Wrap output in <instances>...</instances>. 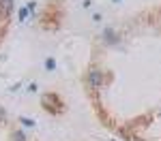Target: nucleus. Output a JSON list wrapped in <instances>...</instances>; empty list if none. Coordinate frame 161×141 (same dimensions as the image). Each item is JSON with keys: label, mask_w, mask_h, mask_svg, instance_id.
<instances>
[{"label": "nucleus", "mask_w": 161, "mask_h": 141, "mask_svg": "<svg viewBox=\"0 0 161 141\" xmlns=\"http://www.w3.org/2000/svg\"><path fill=\"white\" fill-rule=\"evenodd\" d=\"M41 105H43V109H45V111H52V113H60V111H62V105H64V103L60 101V96H58V94H43V98H41Z\"/></svg>", "instance_id": "1"}, {"label": "nucleus", "mask_w": 161, "mask_h": 141, "mask_svg": "<svg viewBox=\"0 0 161 141\" xmlns=\"http://www.w3.org/2000/svg\"><path fill=\"white\" fill-rule=\"evenodd\" d=\"M88 88H92V90L103 88V71L101 68H90L88 71Z\"/></svg>", "instance_id": "2"}, {"label": "nucleus", "mask_w": 161, "mask_h": 141, "mask_svg": "<svg viewBox=\"0 0 161 141\" xmlns=\"http://www.w3.org/2000/svg\"><path fill=\"white\" fill-rule=\"evenodd\" d=\"M13 9H15V2L13 0H0V17L2 19H7L13 13Z\"/></svg>", "instance_id": "3"}, {"label": "nucleus", "mask_w": 161, "mask_h": 141, "mask_svg": "<svg viewBox=\"0 0 161 141\" xmlns=\"http://www.w3.org/2000/svg\"><path fill=\"white\" fill-rule=\"evenodd\" d=\"M103 38H105L108 43H112V45L120 41V38H118V34H116V32H114L112 28H105V30H103Z\"/></svg>", "instance_id": "4"}, {"label": "nucleus", "mask_w": 161, "mask_h": 141, "mask_svg": "<svg viewBox=\"0 0 161 141\" xmlns=\"http://www.w3.org/2000/svg\"><path fill=\"white\" fill-rule=\"evenodd\" d=\"M19 122L24 124V126H28V128H32V126H37V122L32 120V118H26V115H19Z\"/></svg>", "instance_id": "5"}, {"label": "nucleus", "mask_w": 161, "mask_h": 141, "mask_svg": "<svg viewBox=\"0 0 161 141\" xmlns=\"http://www.w3.org/2000/svg\"><path fill=\"white\" fill-rule=\"evenodd\" d=\"M45 71H56V60L54 58H45Z\"/></svg>", "instance_id": "6"}, {"label": "nucleus", "mask_w": 161, "mask_h": 141, "mask_svg": "<svg viewBox=\"0 0 161 141\" xmlns=\"http://www.w3.org/2000/svg\"><path fill=\"white\" fill-rule=\"evenodd\" d=\"M13 141H26V135L22 130H15V133H13Z\"/></svg>", "instance_id": "7"}, {"label": "nucleus", "mask_w": 161, "mask_h": 141, "mask_svg": "<svg viewBox=\"0 0 161 141\" xmlns=\"http://www.w3.org/2000/svg\"><path fill=\"white\" fill-rule=\"evenodd\" d=\"M28 15H30V11H28V9H19V22H26V19H28Z\"/></svg>", "instance_id": "8"}, {"label": "nucleus", "mask_w": 161, "mask_h": 141, "mask_svg": "<svg viewBox=\"0 0 161 141\" xmlns=\"http://www.w3.org/2000/svg\"><path fill=\"white\" fill-rule=\"evenodd\" d=\"M26 9H28V11L32 13V11H35V9H37V2H35V0H30V2L26 4Z\"/></svg>", "instance_id": "9"}, {"label": "nucleus", "mask_w": 161, "mask_h": 141, "mask_svg": "<svg viewBox=\"0 0 161 141\" xmlns=\"http://www.w3.org/2000/svg\"><path fill=\"white\" fill-rule=\"evenodd\" d=\"M0 120H2V122H4V120H7V111H4V109H2V107H0Z\"/></svg>", "instance_id": "10"}, {"label": "nucleus", "mask_w": 161, "mask_h": 141, "mask_svg": "<svg viewBox=\"0 0 161 141\" xmlns=\"http://www.w3.org/2000/svg\"><path fill=\"white\" fill-rule=\"evenodd\" d=\"M28 92H37V83H35V81H32V83L28 86Z\"/></svg>", "instance_id": "11"}, {"label": "nucleus", "mask_w": 161, "mask_h": 141, "mask_svg": "<svg viewBox=\"0 0 161 141\" xmlns=\"http://www.w3.org/2000/svg\"><path fill=\"white\" fill-rule=\"evenodd\" d=\"M112 2H120V0H112Z\"/></svg>", "instance_id": "12"}]
</instances>
